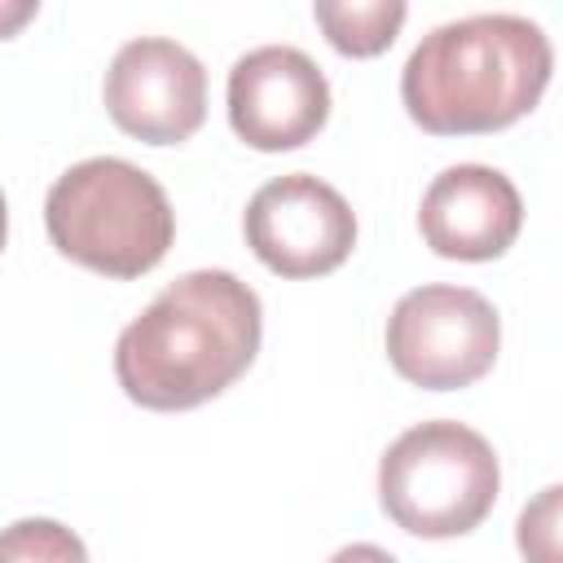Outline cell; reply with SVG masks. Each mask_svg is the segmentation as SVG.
I'll use <instances>...</instances> for the list:
<instances>
[{"label": "cell", "mask_w": 563, "mask_h": 563, "mask_svg": "<svg viewBox=\"0 0 563 563\" xmlns=\"http://www.w3.org/2000/svg\"><path fill=\"white\" fill-rule=\"evenodd\" d=\"M260 334V295L224 268H194L123 325L114 378L141 409H198L251 369Z\"/></svg>", "instance_id": "cell-1"}, {"label": "cell", "mask_w": 563, "mask_h": 563, "mask_svg": "<svg viewBox=\"0 0 563 563\" xmlns=\"http://www.w3.org/2000/svg\"><path fill=\"white\" fill-rule=\"evenodd\" d=\"M554 70L550 35L519 13H475L418 40L400 101L431 136H484L537 110Z\"/></svg>", "instance_id": "cell-2"}, {"label": "cell", "mask_w": 563, "mask_h": 563, "mask_svg": "<svg viewBox=\"0 0 563 563\" xmlns=\"http://www.w3.org/2000/svg\"><path fill=\"white\" fill-rule=\"evenodd\" d=\"M44 224L53 246L101 277H141L172 251L176 211L163 185L128 158H84L66 167L48 198Z\"/></svg>", "instance_id": "cell-3"}, {"label": "cell", "mask_w": 563, "mask_h": 563, "mask_svg": "<svg viewBox=\"0 0 563 563\" xmlns=\"http://www.w3.org/2000/svg\"><path fill=\"white\" fill-rule=\"evenodd\" d=\"M501 466L466 422L435 418L396 435L378 462V501L413 537L444 541L479 528L497 506Z\"/></svg>", "instance_id": "cell-4"}, {"label": "cell", "mask_w": 563, "mask_h": 563, "mask_svg": "<svg viewBox=\"0 0 563 563\" xmlns=\"http://www.w3.org/2000/svg\"><path fill=\"white\" fill-rule=\"evenodd\" d=\"M391 369L427 391H457L479 383L501 347L497 308L471 286H418L396 299L387 317Z\"/></svg>", "instance_id": "cell-5"}, {"label": "cell", "mask_w": 563, "mask_h": 563, "mask_svg": "<svg viewBox=\"0 0 563 563\" xmlns=\"http://www.w3.org/2000/svg\"><path fill=\"white\" fill-rule=\"evenodd\" d=\"M242 229L255 260L277 277L334 273L356 246V216L347 198L308 172L260 185L246 202Z\"/></svg>", "instance_id": "cell-6"}, {"label": "cell", "mask_w": 563, "mask_h": 563, "mask_svg": "<svg viewBox=\"0 0 563 563\" xmlns=\"http://www.w3.org/2000/svg\"><path fill=\"white\" fill-rule=\"evenodd\" d=\"M101 97L119 132L145 145H180L207 119V70L185 44L141 35L110 57Z\"/></svg>", "instance_id": "cell-7"}, {"label": "cell", "mask_w": 563, "mask_h": 563, "mask_svg": "<svg viewBox=\"0 0 563 563\" xmlns=\"http://www.w3.org/2000/svg\"><path fill=\"white\" fill-rule=\"evenodd\" d=\"M330 119V84L321 66L290 44H264L229 70V123L264 154L308 145Z\"/></svg>", "instance_id": "cell-8"}, {"label": "cell", "mask_w": 563, "mask_h": 563, "mask_svg": "<svg viewBox=\"0 0 563 563\" xmlns=\"http://www.w3.org/2000/svg\"><path fill=\"white\" fill-rule=\"evenodd\" d=\"M422 242L444 260H497L523 229V198L515 180L484 163L444 167L418 207Z\"/></svg>", "instance_id": "cell-9"}, {"label": "cell", "mask_w": 563, "mask_h": 563, "mask_svg": "<svg viewBox=\"0 0 563 563\" xmlns=\"http://www.w3.org/2000/svg\"><path fill=\"white\" fill-rule=\"evenodd\" d=\"M317 26L343 57H378L400 35L409 9L400 0H321L312 4Z\"/></svg>", "instance_id": "cell-10"}, {"label": "cell", "mask_w": 563, "mask_h": 563, "mask_svg": "<svg viewBox=\"0 0 563 563\" xmlns=\"http://www.w3.org/2000/svg\"><path fill=\"white\" fill-rule=\"evenodd\" d=\"M0 563H88V550L57 519H18L0 528Z\"/></svg>", "instance_id": "cell-11"}, {"label": "cell", "mask_w": 563, "mask_h": 563, "mask_svg": "<svg viewBox=\"0 0 563 563\" xmlns=\"http://www.w3.org/2000/svg\"><path fill=\"white\" fill-rule=\"evenodd\" d=\"M35 13H40V4H35V0H0V40L18 35Z\"/></svg>", "instance_id": "cell-12"}, {"label": "cell", "mask_w": 563, "mask_h": 563, "mask_svg": "<svg viewBox=\"0 0 563 563\" xmlns=\"http://www.w3.org/2000/svg\"><path fill=\"white\" fill-rule=\"evenodd\" d=\"M325 563H400V559H396V554H387L383 545L356 541V545H343V550H334Z\"/></svg>", "instance_id": "cell-13"}, {"label": "cell", "mask_w": 563, "mask_h": 563, "mask_svg": "<svg viewBox=\"0 0 563 563\" xmlns=\"http://www.w3.org/2000/svg\"><path fill=\"white\" fill-rule=\"evenodd\" d=\"M4 238H9V207H4V194H0V251H4Z\"/></svg>", "instance_id": "cell-14"}]
</instances>
